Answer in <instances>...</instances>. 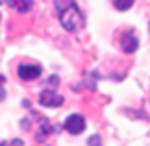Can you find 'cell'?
<instances>
[{
  "label": "cell",
  "mask_w": 150,
  "mask_h": 146,
  "mask_svg": "<svg viewBox=\"0 0 150 146\" xmlns=\"http://www.w3.org/2000/svg\"><path fill=\"white\" fill-rule=\"evenodd\" d=\"M54 7H56V12H58V18H59V23L61 26L67 30V32H79L84 28V16L80 12V9L77 7L75 0H56L54 2Z\"/></svg>",
  "instance_id": "obj_1"
},
{
  "label": "cell",
  "mask_w": 150,
  "mask_h": 146,
  "mask_svg": "<svg viewBox=\"0 0 150 146\" xmlns=\"http://www.w3.org/2000/svg\"><path fill=\"white\" fill-rule=\"evenodd\" d=\"M38 103H40L42 106H47V108H58V106H61V105L65 103V99H63V96H59L54 89H45V91L40 92Z\"/></svg>",
  "instance_id": "obj_2"
},
{
  "label": "cell",
  "mask_w": 150,
  "mask_h": 146,
  "mask_svg": "<svg viewBox=\"0 0 150 146\" xmlns=\"http://www.w3.org/2000/svg\"><path fill=\"white\" fill-rule=\"evenodd\" d=\"M70 134H82L84 132V129H86V120H84V117L82 115H79V113H74V115H70L67 120H65V125H63Z\"/></svg>",
  "instance_id": "obj_3"
},
{
  "label": "cell",
  "mask_w": 150,
  "mask_h": 146,
  "mask_svg": "<svg viewBox=\"0 0 150 146\" xmlns=\"http://www.w3.org/2000/svg\"><path fill=\"white\" fill-rule=\"evenodd\" d=\"M138 38L134 36L133 32H122L120 33V49L126 52V54H133L138 51Z\"/></svg>",
  "instance_id": "obj_4"
},
{
  "label": "cell",
  "mask_w": 150,
  "mask_h": 146,
  "mask_svg": "<svg viewBox=\"0 0 150 146\" xmlns=\"http://www.w3.org/2000/svg\"><path fill=\"white\" fill-rule=\"evenodd\" d=\"M42 73V68L37 65H21L18 68V77L25 82H30V80H37Z\"/></svg>",
  "instance_id": "obj_5"
},
{
  "label": "cell",
  "mask_w": 150,
  "mask_h": 146,
  "mask_svg": "<svg viewBox=\"0 0 150 146\" xmlns=\"http://www.w3.org/2000/svg\"><path fill=\"white\" fill-rule=\"evenodd\" d=\"M7 5L11 9L25 14V12H28V11L33 9V0H7Z\"/></svg>",
  "instance_id": "obj_6"
},
{
  "label": "cell",
  "mask_w": 150,
  "mask_h": 146,
  "mask_svg": "<svg viewBox=\"0 0 150 146\" xmlns=\"http://www.w3.org/2000/svg\"><path fill=\"white\" fill-rule=\"evenodd\" d=\"M51 132H52V125H51L45 118H42V120H40V127H38V131H37V141L38 143H44L45 138H49Z\"/></svg>",
  "instance_id": "obj_7"
},
{
  "label": "cell",
  "mask_w": 150,
  "mask_h": 146,
  "mask_svg": "<svg viewBox=\"0 0 150 146\" xmlns=\"http://www.w3.org/2000/svg\"><path fill=\"white\" fill-rule=\"evenodd\" d=\"M133 4H134V0H115L113 2L117 11H127V9L133 7Z\"/></svg>",
  "instance_id": "obj_8"
},
{
  "label": "cell",
  "mask_w": 150,
  "mask_h": 146,
  "mask_svg": "<svg viewBox=\"0 0 150 146\" xmlns=\"http://www.w3.org/2000/svg\"><path fill=\"white\" fill-rule=\"evenodd\" d=\"M87 146H101V138L100 136H91L87 139Z\"/></svg>",
  "instance_id": "obj_9"
},
{
  "label": "cell",
  "mask_w": 150,
  "mask_h": 146,
  "mask_svg": "<svg viewBox=\"0 0 150 146\" xmlns=\"http://www.w3.org/2000/svg\"><path fill=\"white\" fill-rule=\"evenodd\" d=\"M0 146H23V141L21 139H14L12 143H2Z\"/></svg>",
  "instance_id": "obj_10"
},
{
  "label": "cell",
  "mask_w": 150,
  "mask_h": 146,
  "mask_svg": "<svg viewBox=\"0 0 150 146\" xmlns=\"http://www.w3.org/2000/svg\"><path fill=\"white\" fill-rule=\"evenodd\" d=\"M5 98V91H4V87H0V101Z\"/></svg>",
  "instance_id": "obj_11"
},
{
  "label": "cell",
  "mask_w": 150,
  "mask_h": 146,
  "mask_svg": "<svg viewBox=\"0 0 150 146\" xmlns=\"http://www.w3.org/2000/svg\"><path fill=\"white\" fill-rule=\"evenodd\" d=\"M4 84H5V77H4V75H0V87H2Z\"/></svg>",
  "instance_id": "obj_12"
},
{
  "label": "cell",
  "mask_w": 150,
  "mask_h": 146,
  "mask_svg": "<svg viewBox=\"0 0 150 146\" xmlns=\"http://www.w3.org/2000/svg\"><path fill=\"white\" fill-rule=\"evenodd\" d=\"M4 2H5V0H0V5H2V4H4Z\"/></svg>",
  "instance_id": "obj_13"
},
{
  "label": "cell",
  "mask_w": 150,
  "mask_h": 146,
  "mask_svg": "<svg viewBox=\"0 0 150 146\" xmlns=\"http://www.w3.org/2000/svg\"><path fill=\"white\" fill-rule=\"evenodd\" d=\"M0 19H2V16H0Z\"/></svg>",
  "instance_id": "obj_14"
}]
</instances>
